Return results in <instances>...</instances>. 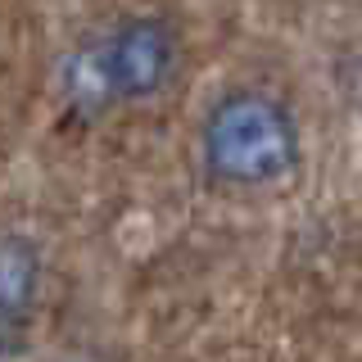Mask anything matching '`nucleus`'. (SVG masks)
Masks as SVG:
<instances>
[{
  "mask_svg": "<svg viewBox=\"0 0 362 362\" xmlns=\"http://www.w3.org/2000/svg\"><path fill=\"white\" fill-rule=\"evenodd\" d=\"M299 122L290 105L267 90H226L209 109L199 132V154L213 181L222 186H272L299 163Z\"/></svg>",
  "mask_w": 362,
  "mask_h": 362,
  "instance_id": "nucleus-1",
  "label": "nucleus"
},
{
  "mask_svg": "<svg viewBox=\"0 0 362 362\" xmlns=\"http://www.w3.org/2000/svg\"><path fill=\"white\" fill-rule=\"evenodd\" d=\"M95 59L113 100H145L173 77L177 32L163 18H132L105 45H95Z\"/></svg>",
  "mask_w": 362,
  "mask_h": 362,
  "instance_id": "nucleus-2",
  "label": "nucleus"
},
{
  "mask_svg": "<svg viewBox=\"0 0 362 362\" xmlns=\"http://www.w3.org/2000/svg\"><path fill=\"white\" fill-rule=\"evenodd\" d=\"M37 281H41L37 249L18 235H5L0 240V354L18 344L23 326L37 308Z\"/></svg>",
  "mask_w": 362,
  "mask_h": 362,
  "instance_id": "nucleus-3",
  "label": "nucleus"
},
{
  "mask_svg": "<svg viewBox=\"0 0 362 362\" xmlns=\"http://www.w3.org/2000/svg\"><path fill=\"white\" fill-rule=\"evenodd\" d=\"M73 362H82V358H73Z\"/></svg>",
  "mask_w": 362,
  "mask_h": 362,
  "instance_id": "nucleus-4",
  "label": "nucleus"
}]
</instances>
